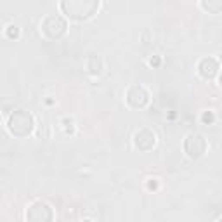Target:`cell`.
Returning a JSON list of instances; mask_svg holds the SVG:
<instances>
[{
	"label": "cell",
	"mask_w": 222,
	"mask_h": 222,
	"mask_svg": "<svg viewBox=\"0 0 222 222\" xmlns=\"http://www.w3.org/2000/svg\"><path fill=\"white\" fill-rule=\"evenodd\" d=\"M200 5L203 7V9H208L210 12H213V14H215V12H219V11L222 9V4H220V2H213V4H208V5L200 4Z\"/></svg>",
	"instance_id": "cell-1"
},
{
	"label": "cell",
	"mask_w": 222,
	"mask_h": 222,
	"mask_svg": "<svg viewBox=\"0 0 222 222\" xmlns=\"http://www.w3.org/2000/svg\"><path fill=\"white\" fill-rule=\"evenodd\" d=\"M7 33H9V37L12 38V37H18V35H19V30H18V26H14V24H11V26H9V30H7Z\"/></svg>",
	"instance_id": "cell-2"
},
{
	"label": "cell",
	"mask_w": 222,
	"mask_h": 222,
	"mask_svg": "<svg viewBox=\"0 0 222 222\" xmlns=\"http://www.w3.org/2000/svg\"><path fill=\"white\" fill-rule=\"evenodd\" d=\"M201 120H203V122L205 123H207V122H213V120H215V116H213V113H212V111H208V113H203V116H201Z\"/></svg>",
	"instance_id": "cell-3"
},
{
	"label": "cell",
	"mask_w": 222,
	"mask_h": 222,
	"mask_svg": "<svg viewBox=\"0 0 222 222\" xmlns=\"http://www.w3.org/2000/svg\"><path fill=\"white\" fill-rule=\"evenodd\" d=\"M149 64H155V66H158V64H160V59H158V57H155V59H151V61H149Z\"/></svg>",
	"instance_id": "cell-4"
}]
</instances>
